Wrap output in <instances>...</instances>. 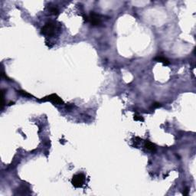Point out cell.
Listing matches in <instances>:
<instances>
[{
    "label": "cell",
    "mask_w": 196,
    "mask_h": 196,
    "mask_svg": "<svg viewBox=\"0 0 196 196\" xmlns=\"http://www.w3.org/2000/svg\"><path fill=\"white\" fill-rule=\"evenodd\" d=\"M40 101H51L53 103H55V104H61V103H64V101L62 100V99L61 97H59L57 94H51L49 96H47L45 97L42 98L41 100H39Z\"/></svg>",
    "instance_id": "3"
},
{
    "label": "cell",
    "mask_w": 196,
    "mask_h": 196,
    "mask_svg": "<svg viewBox=\"0 0 196 196\" xmlns=\"http://www.w3.org/2000/svg\"><path fill=\"white\" fill-rule=\"evenodd\" d=\"M153 106L154 108L160 107V106H161V103H154L153 104Z\"/></svg>",
    "instance_id": "10"
},
{
    "label": "cell",
    "mask_w": 196,
    "mask_h": 196,
    "mask_svg": "<svg viewBox=\"0 0 196 196\" xmlns=\"http://www.w3.org/2000/svg\"><path fill=\"white\" fill-rule=\"evenodd\" d=\"M84 179H85V176L83 174H77L74 175L71 182L75 188H80L83 185Z\"/></svg>",
    "instance_id": "2"
},
{
    "label": "cell",
    "mask_w": 196,
    "mask_h": 196,
    "mask_svg": "<svg viewBox=\"0 0 196 196\" xmlns=\"http://www.w3.org/2000/svg\"><path fill=\"white\" fill-rule=\"evenodd\" d=\"M50 12H51V14L55 15H58V8H55V7H51V8H50Z\"/></svg>",
    "instance_id": "7"
},
{
    "label": "cell",
    "mask_w": 196,
    "mask_h": 196,
    "mask_svg": "<svg viewBox=\"0 0 196 196\" xmlns=\"http://www.w3.org/2000/svg\"><path fill=\"white\" fill-rule=\"evenodd\" d=\"M134 120H137V121H142V122L144 121V119L141 116H139V115H135L134 116Z\"/></svg>",
    "instance_id": "9"
},
{
    "label": "cell",
    "mask_w": 196,
    "mask_h": 196,
    "mask_svg": "<svg viewBox=\"0 0 196 196\" xmlns=\"http://www.w3.org/2000/svg\"><path fill=\"white\" fill-rule=\"evenodd\" d=\"M18 93L19 94H21L22 96H23V97H32V94H30L27 93L26 91H19Z\"/></svg>",
    "instance_id": "8"
},
{
    "label": "cell",
    "mask_w": 196,
    "mask_h": 196,
    "mask_svg": "<svg viewBox=\"0 0 196 196\" xmlns=\"http://www.w3.org/2000/svg\"><path fill=\"white\" fill-rule=\"evenodd\" d=\"M154 60H155L156 61L163 63L164 65H168L170 64L169 61H168L166 58H165L164 56H163V55H158V56H156V57L154 58Z\"/></svg>",
    "instance_id": "5"
},
{
    "label": "cell",
    "mask_w": 196,
    "mask_h": 196,
    "mask_svg": "<svg viewBox=\"0 0 196 196\" xmlns=\"http://www.w3.org/2000/svg\"><path fill=\"white\" fill-rule=\"evenodd\" d=\"M145 147L148 149V150H150V151H155L156 147V145L153 144V142H149V141H146V143H145Z\"/></svg>",
    "instance_id": "6"
},
{
    "label": "cell",
    "mask_w": 196,
    "mask_h": 196,
    "mask_svg": "<svg viewBox=\"0 0 196 196\" xmlns=\"http://www.w3.org/2000/svg\"><path fill=\"white\" fill-rule=\"evenodd\" d=\"M88 21L93 25H100L101 24V18L100 15L95 13L94 12H91L89 17Z\"/></svg>",
    "instance_id": "4"
},
{
    "label": "cell",
    "mask_w": 196,
    "mask_h": 196,
    "mask_svg": "<svg viewBox=\"0 0 196 196\" xmlns=\"http://www.w3.org/2000/svg\"><path fill=\"white\" fill-rule=\"evenodd\" d=\"M188 194H189V190L186 189L185 190V192H183V195H187Z\"/></svg>",
    "instance_id": "11"
},
{
    "label": "cell",
    "mask_w": 196,
    "mask_h": 196,
    "mask_svg": "<svg viewBox=\"0 0 196 196\" xmlns=\"http://www.w3.org/2000/svg\"><path fill=\"white\" fill-rule=\"evenodd\" d=\"M55 29H56V25L55 23L49 22H47L42 28L41 30V32L42 34L46 35L48 37H51L53 35H55Z\"/></svg>",
    "instance_id": "1"
}]
</instances>
